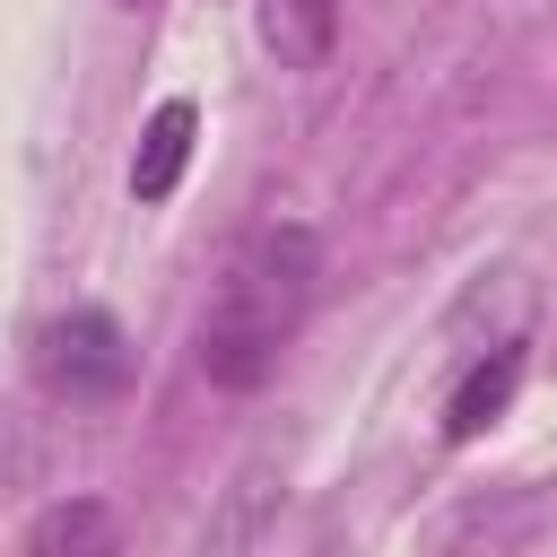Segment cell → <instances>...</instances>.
I'll return each instance as SVG.
<instances>
[{"label": "cell", "instance_id": "52a82bcc", "mask_svg": "<svg viewBox=\"0 0 557 557\" xmlns=\"http://www.w3.org/2000/svg\"><path fill=\"white\" fill-rule=\"evenodd\" d=\"M122 9H139V0H122Z\"/></svg>", "mask_w": 557, "mask_h": 557}, {"label": "cell", "instance_id": "7a4b0ae2", "mask_svg": "<svg viewBox=\"0 0 557 557\" xmlns=\"http://www.w3.org/2000/svg\"><path fill=\"white\" fill-rule=\"evenodd\" d=\"M122 374H131V348H122V322H113V313L78 305V313H61V322L44 331V383H52V392L104 400V392H122Z\"/></svg>", "mask_w": 557, "mask_h": 557}, {"label": "cell", "instance_id": "8992f818", "mask_svg": "<svg viewBox=\"0 0 557 557\" xmlns=\"http://www.w3.org/2000/svg\"><path fill=\"white\" fill-rule=\"evenodd\" d=\"M52 548H113V513L104 505H52L26 531V557H52Z\"/></svg>", "mask_w": 557, "mask_h": 557}, {"label": "cell", "instance_id": "277c9868", "mask_svg": "<svg viewBox=\"0 0 557 557\" xmlns=\"http://www.w3.org/2000/svg\"><path fill=\"white\" fill-rule=\"evenodd\" d=\"M513 383H522V348L505 339L496 357H479V366L453 383V400H444V435H453V444H470L479 426H496V418H505V400H513Z\"/></svg>", "mask_w": 557, "mask_h": 557}, {"label": "cell", "instance_id": "5b68a950", "mask_svg": "<svg viewBox=\"0 0 557 557\" xmlns=\"http://www.w3.org/2000/svg\"><path fill=\"white\" fill-rule=\"evenodd\" d=\"M339 35V0H261V44L278 52V70H313Z\"/></svg>", "mask_w": 557, "mask_h": 557}, {"label": "cell", "instance_id": "6da1fadb", "mask_svg": "<svg viewBox=\"0 0 557 557\" xmlns=\"http://www.w3.org/2000/svg\"><path fill=\"white\" fill-rule=\"evenodd\" d=\"M313 278H322V235L313 226H261L226 261V278L200 313V374L218 392H261L313 313Z\"/></svg>", "mask_w": 557, "mask_h": 557}, {"label": "cell", "instance_id": "3957f363", "mask_svg": "<svg viewBox=\"0 0 557 557\" xmlns=\"http://www.w3.org/2000/svg\"><path fill=\"white\" fill-rule=\"evenodd\" d=\"M191 139H200V104L191 96H165L139 131V157H131V191L139 200H174L183 165H191Z\"/></svg>", "mask_w": 557, "mask_h": 557}]
</instances>
